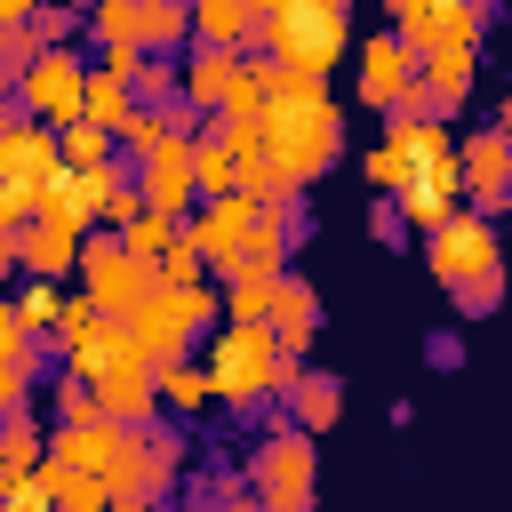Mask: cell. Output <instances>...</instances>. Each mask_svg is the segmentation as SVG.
Instances as JSON below:
<instances>
[{
  "label": "cell",
  "mask_w": 512,
  "mask_h": 512,
  "mask_svg": "<svg viewBox=\"0 0 512 512\" xmlns=\"http://www.w3.org/2000/svg\"><path fill=\"white\" fill-rule=\"evenodd\" d=\"M424 360H432V368H464V336H456V328L424 336Z\"/></svg>",
  "instance_id": "36"
},
{
  "label": "cell",
  "mask_w": 512,
  "mask_h": 512,
  "mask_svg": "<svg viewBox=\"0 0 512 512\" xmlns=\"http://www.w3.org/2000/svg\"><path fill=\"white\" fill-rule=\"evenodd\" d=\"M192 512H264V504H256V488H248V480H240V488H224V496H216V504H192Z\"/></svg>",
  "instance_id": "37"
},
{
  "label": "cell",
  "mask_w": 512,
  "mask_h": 512,
  "mask_svg": "<svg viewBox=\"0 0 512 512\" xmlns=\"http://www.w3.org/2000/svg\"><path fill=\"white\" fill-rule=\"evenodd\" d=\"M56 176H64L56 128H40L24 104H8L0 112V224H32L56 192Z\"/></svg>",
  "instance_id": "3"
},
{
  "label": "cell",
  "mask_w": 512,
  "mask_h": 512,
  "mask_svg": "<svg viewBox=\"0 0 512 512\" xmlns=\"http://www.w3.org/2000/svg\"><path fill=\"white\" fill-rule=\"evenodd\" d=\"M88 32H96V48H144L136 32H144V0H104V8H88Z\"/></svg>",
  "instance_id": "28"
},
{
  "label": "cell",
  "mask_w": 512,
  "mask_h": 512,
  "mask_svg": "<svg viewBox=\"0 0 512 512\" xmlns=\"http://www.w3.org/2000/svg\"><path fill=\"white\" fill-rule=\"evenodd\" d=\"M400 232H408V216H400V200H368V240H384V248H392Z\"/></svg>",
  "instance_id": "35"
},
{
  "label": "cell",
  "mask_w": 512,
  "mask_h": 512,
  "mask_svg": "<svg viewBox=\"0 0 512 512\" xmlns=\"http://www.w3.org/2000/svg\"><path fill=\"white\" fill-rule=\"evenodd\" d=\"M496 128H512V96H504V112H496Z\"/></svg>",
  "instance_id": "40"
},
{
  "label": "cell",
  "mask_w": 512,
  "mask_h": 512,
  "mask_svg": "<svg viewBox=\"0 0 512 512\" xmlns=\"http://www.w3.org/2000/svg\"><path fill=\"white\" fill-rule=\"evenodd\" d=\"M160 400H168L176 424L200 416V408H216V376H208V360H160Z\"/></svg>",
  "instance_id": "26"
},
{
  "label": "cell",
  "mask_w": 512,
  "mask_h": 512,
  "mask_svg": "<svg viewBox=\"0 0 512 512\" xmlns=\"http://www.w3.org/2000/svg\"><path fill=\"white\" fill-rule=\"evenodd\" d=\"M304 232H312V216H304V200H256V240H248V256L256 264H272V272H288V256L304 248Z\"/></svg>",
  "instance_id": "20"
},
{
  "label": "cell",
  "mask_w": 512,
  "mask_h": 512,
  "mask_svg": "<svg viewBox=\"0 0 512 512\" xmlns=\"http://www.w3.org/2000/svg\"><path fill=\"white\" fill-rule=\"evenodd\" d=\"M464 192L480 216L512 208V128H472L464 136Z\"/></svg>",
  "instance_id": "13"
},
{
  "label": "cell",
  "mask_w": 512,
  "mask_h": 512,
  "mask_svg": "<svg viewBox=\"0 0 512 512\" xmlns=\"http://www.w3.org/2000/svg\"><path fill=\"white\" fill-rule=\"evenodd\" d=\"M216 320H224V288H176V280H160L128 312V328H136V344H144L152 368L160 360H192V336H208Z\"/></svg>",
  "instance_id": "4"
},
{
  "label": "cell",
  "mask_w": 512,
  "mask_h": 512,
  "mask_svg": "<svg viewBox=\"0 0 512 512\" xmlns=\"http://www.w3.org/2000/svg\"><path fill=\"white\" fill-rule=\"evenodd\" d=\"M272 336H280L296 360L312 352V336H320V288H312V280L280 272V296H272Z\"/></svg>",
  "instance_id": "22"
},
{
  "label": "cell",
  "mask_w": 512,
  "mask_h": 512,
  "mask_svg": "<svg viewBox=\"0 0 512 512\" xmlns=\"http://www.w3.org/2000/svg\"><path fill=\"white\" fill-rule=\"evenodd\" d=\"M272 296H280V272L240 256V272L224 280V328H272Z\"/></svg>",
  "instance_id": "21"
},
{
  "label": "cell",
  "mask_w": 512,
  "mask_h": 512,
  "mask_svg": "<svg viewBox=\"0 0 512 512\" xmlns=\"http://www.w3.org/2000/svg\"><path fill=\"white\" fill-rule=\"evenodd\" d=\"M184 480V424H128V448L112 464V496L120 504H168V488Z\"/></svg>",
  "instance_id": "7"
},
{
  "label": "cell",
  "mask_w": 512,
  "mask_h": 512,
  "mask_svg": "<svg viewBox=\"0 0 512 512\" xmlns=\"http://www.w3.org/2000/svg\"><path fill=\"white\" fill-rule=\"evenodd\" d=\"M184 8H192V0H184Z\"/></svg>",
  "instance_id": "44"
},
{
  "label": "cell",
  "mask_w": 512,
  "mask_h": 512,
  "mask_svg": "<svg viewBox=\"0 0 512 512\" xmlns=\"http://www.w3.org/2000/svg\"><path fill=\"white\" fill-rule=\"evenodd\" d=\"M152 288H160V264L136 256L128 232H88V248H80V296L96 312H136Z\"/></svg>",
  "instance_id": "6"
},
{
  "label": "cell",
  "mask_w": 512,
  "mask_h": 512,
  "mask_svg": "<svg viewBox=\"0 0 512 512\" xmlns=\"http://www.w3.org/2000/svg\"><path fill=\"white\" fill-rule=\"evenodd\" d=\"M240 472H248V488H256L264 512H312V496H320V440L288 408H272L264 432H256V448L240 456Z\"/></svg>",
  "instance_id": "2"
},
{
  "label": "cell",
  "mask_w": 512,
  "mask_h": 512,
  "mask_svg": "<svg viewBox=\"0 0 512 512\" xmlns=\"http://www.w3.org/2000/svg\"><path fill=\"white\" fill-rule=\"evenodd\" d=\"M120 448H128V424L96 416V424H56V448H48V456H64L72 472H96V480H112Z\"/></svg>",
  "instance_id": "19"
},
{
  "label": "cell",
  "mask_w": 512,
  "mask_h": 512,
  "mask_svg": "<svg viewBox=\"0 0 512 512\" xmlns=\"http://www.w3.org/2000/svg\"><path fill=\"white\" fill-rule=\"evenodd\" d=\"M280 408H288V416H296V424L320 440V432L344 416V376H336V368H304V376H296V392H288Z\"/></svg>",
  "instance_id": "23"
},
{
  "label": "cell",
  "mask_w": 512,
  "mask_h": 512,
  "mask_svg": "<svg viewBox=\"0 0 512 512\" xmlns=\"http://www.w3.org/2000/svg\"><path fill=\"white\" fill-rule=\"evenodd\" d=\"M104 512H128V504H104Z\"/></svg>",
  "instance_id": "43"
},
{
  "label": "cell",
  "mask_w": 512,
  "mask_h": 512,
  "mask_svg": "<svg viewBox=\"0 0 512 512\" xmlns=\"http://www.w3.org/2000/svg\"><path fill=\"white\" fill-rule=\"evenodd\" d=\"M256 8H264V16H288V8H344V16H352V0H256Z\"/></svg>",
  "instance_id": "38"
},
{
  "label": "cell",
  "mask_w": 512,
  "mask_h": 512,
  "mask_svg": "<svg viewBox=\"0 0 512 512\" xmlns=\"http://www.w3.org/2000/svg\"><path fill=\"white\" fill-rule=\"evenodd\" d=\"M80 248H88V232L56 208H40L32 224H0V264L16 280H64V272H80Z\"/></svg>",
  "instance_id": "8"
},
{
  "label": "cell",
  "mask_w": 512,
  "mask_h": 512,
  "mask_svg": "<svg viewBox=\"0 0 512 512\" xmlns=\"http://www.w3.org/2000/svg\"><path fill=\"white\" fill-rule=\"evenodd\" d=\"M48 448H56V432H40V416H32V408H16V416L0 424V480L40 472V464H48Z\"/></svg>",
  "instance_id": "25"
},
{
  "label": "cell",
  "mask_w": 512,
  "mask_h": 512,
  "mask_svg": "<svg viewBox=\"0 0 512 512\" xmlns=\"http://www.w3.org/2000/svg\"><path fill=\"white\" fill-rule=\"evenodd\" d=\"M136 192H144V208H152V216H176V224H192V216H200V176H192V136H176V144H160V152H144V160H136Z\"/></svg>",
  "instance_id": "11"
},
{
  "label": "cell",
  "mask_w": 512,
  "mask_h": 512,
  "mask_svg": "<svg viewBox=\"0 0 512 512\" xmlns=\"http://www.w3.org/2000/svg\"><path fill=\"white\" fill-rule=\"evenodd\" d=\"M240 72H248V56H240V48H200V40H192V56H184V96H192V112H200V120H216V112L232 104Z\"/></svg>",
  "instance_id": "16"
},
{
  "label": "cell",
  "mask_w": 512,
  "mask_h": 512,
  "mask_svg": "<svg viewBox=\"0 0 512 512\" xmlns=\"http://www.w3.org/2000/svg\"><path fill=\"white\" fill-rule=\"evenodd\" d=\"M192 176H200V200H232L240 192V152L224 144L216 120H200V136H192Z\"/></svg>",
  "instance_id": "24"
},
{
  "label": "cell",
  "mask_w": 512,
  "mask_h": 512,
  "mask_svg": "<svg viewBox=\"0 0 512 512\" xmlns=\"http://www.w3.org/2000/svg\"><path fill=\"white\" fill-rule=\"evenodd\" d=\"M472 8H488V16H496V8H504V0H472Z\"/></svg>",
  "instance_id": "41"
},
{
  "label": "cell",
  "mask_w": 512,
  "mask_h": 512,
  "mask_svg": "<svg viewBox=\"0 0 512 512\" xmlns=\"http://www.w3.org/2000/svg\"><path fill=\"white\" fill-rule=\"evenodd\" d=\"M192 32H200V48H240V56H256V48H264V8H256V0H192Z\"/></svg>",
  "instance_id": "17"
},
{
  "label": "cell",
  "mask_w": 512,
  "mask_h": 512,
  "mask_svg": "<svg viewBox=\"0 0 512 512\" xmlns=\"http://www.w3.org/2000/svg\"><path fill=\"white\" fill-rule=\"evenodd\" d=\"M352 48V16L344 8H288V16H264V48L280 72H304V80H328V64Z\"/></svg>",
  "instance_id": "5"
},
{
  "label": "cell",
  "mask_w": 512,
  "mask_h": 512,
  "mask_svg": "<svg viewBox=\"0 0 512 512\" xmlns=\"http://www.w3.org/2000/svg\"><path fill=\"white\" fill-rule=\"evenodd\" d=\"M48 400H56V424H96V416H104L96 384H80V376H64V368H56V392H48Z\"/></svg>",
  "instance_id": "32"
},
{
  "label": "cell",
  "mask_w": 512,
  "mask_h": 512,
  "mask_svg": "<svg viewBox=\"0 0 512 512\" xmlns=\"http://www.w3.org/2000/svg\"><path fill=\"white\" fill-rule=\"evenodd\" d=\"M184 232H192V248L208 256V272L232 280L240 256H248V240H256V200H248V192H232V200H200V216H192Z\"/></svg>",
  "instance_id": "12"
},
{
  "label": "cell",
  "mask_w": 512,
  "mask_h": 512,
  "mask_svg": "<svg viewBox=\"0 0 512 512\" xmlns=\"http://www.w3.org/2000/svg\"><path fill=\"white\" fill-rule=\"evenodd\" d=\"M144 104H136V80H120V72H104L96 64V80H88V120L96 128H112V136H128V120H136Z\"/></svg>",
  "instance_id": "27"
},
{
  "label": "cell",
  "mask_w": 512,
  "mask_h": 512,
  "mask_svg": "<svg viewBox=\"0 0 512 512\" xmlns=\"http://www.w3.org/2000/svg\"><path fill=\"white\" fill-rule=\"evenodd\" d=\"M96 400H104L112 424H160V416H168V400H160V368H152L144 352H136L128 368L96 376Z\"/></svg>",
  "instance_id": "15"
},
{
  "label": "cell",
  "mask_w": 512,
  "mask_h": 512,
  "mask_svg": "<svg viewBox=\"0 0 512 512\" xmlns=\"http://www.w3.org/2000/svg\"><path fill=\"white\" fill-rule=\"evenodd\" d=\"M40 56H48V40H40L32 24H0V80H8V88H16Z\"/></svg>",
  "instance_id": "30"
},
{
  "label": "cell",
  "mask_w": 512,
  "mask_h": 512,
  "mask_svg": "<svg viewBox=\"0 0 512 512\" xmlns=\"http://www.w3.org/2000/svg\"><path fill=\"white\" fill-rule=\"evenodd\" d=\"M80 8H104V0H80Z\"/></svg>",
  "instance_id": "42"
},
{
  "label": "cell",
  "mask_w": 512,
  "mask_h": 512,
  "mask_svg": "<svg viewBox=\"0 0 512 512\" xmlns=\"http://www.w3.org/2000/svg\"><path fill=\"white\" fill-rule=\"evenodd\" d=\"M48 0H0V24H24V16H40Z\"/></svg>",
  "instance_id": "39"
},
{
  "label": "cell",
  "mask_w": 512,
  "mask_h": 512,
  "mask_svg": "<svg viewBox=\"0 0 512 512\" xmlns=\"http://www.w3.org/2000/svg\"><path fill=\"white\" fill-rule=\"evenodd\" d=\"M208 376H216V400H224V408L256 416V408H272V400L296 392L304 360H296L272 328H216V336H208Z\"/></svg>",
  "instance_id": "1"
},
{
  "label": "cell",
  "mask_w": 512,
  "mask_h": 512,
  "mask_svg": "<svg viewBox=\"0 0 512 512\" xmlns=\"http://www.w3.org/2000/svg\"><path fill=\"white\" fill-rule=\"evenodd\" d=\"M56 144H64V168H104V160H120V136H112V128H96V120L56 128Z\"/></svg>",
  "instance_id": "29"
},
{
  "label": "cell",
  "mask_w": 512,
  "mask_h": 512,
  "mask_svg": "<svg viewBox=\"0 0 512 512\" xmlns=\"http://www.w3.org/2000/svg\"><path fill=\"white\" fill-rule=\"evenodd\" d=\"M416 88H424V56H416L392 24H384L376 40H360V104H376V112L392 120Z\"/></svg>",
  "instance_id": "10"
},
{
  "label": "cell",
  "mask_w": 512,
  "mask_h": 512,
  "mask_svg": "<svg viewBox=\"0 0 512 512\" xmlns=\"http://www.w3.org/2000/svg\"><path fill=\"white\" fill-rule=\"evenodd\" d=\"M424 256H432V280L456 296V288H472V280H488V272H504V248H496V216H480V208H456L432 240H424Z\"/></svg>",
  "instance_id": "9"
},
{
  "label": "cell",
  "mask_w": 512,
  "mask_h": 512,
  "mask_svg": "<svg viewBox=\"0 0 512 512\" xmlns=\"http://www.w3.org/2000/svg\"><path fill=\"white\" fill-rule=\"evenodd\" d=\"M176 240H184V224H176V216H136V224H128V248H136V256H152V264H160Z\"/></svg>",
  "instance_id": "33"
},
{
  "label": "cell",
  "mask_w": 512,
  "mask_h": 512,
  "mask_svg": "<svg viewBox=\"0 0 512 512\" xmlns=\"http://www.w3.org/2000/svg\"><path fill=\"white\" fill-rule=\"evenodd\" d=\"M64 312H72V296H64V280H16V296L0 304V328H16V336H64Z\"/></svg>",
  "instance_id": "18"
},
{
  "label": "cell",
  "mask_w": 512,
  "mask_h": 512,
  "mask_svg": "<svg viewBox=\"0 0 512 512\" xmlns=\"http://www.w3.org/2000/svg\"><path fill=\"white\" fill-rule=\"evenodd\" d=\"M24 24H32L48 48H72V40H80V24H88V8H80V0H48V8H40V16H24Z\"/></svg>",
  "instance_id": "31"
},
{
  "label": "cell",
  "mask_w": 512,
  "mask_h": 512,
  "mask_svg": "<svg viewBox=\"0 0 512 512\" xmlns=\"http://www.w3.org/2000/svg\"><path fill=\"white\" fill-rule=\"evenodd\" d=\"M0 512H56V496L24 472V480H0Z\"/></svg>",
  "instance_id": "34"
},
{
  "label": "cell",
  "mask_w": 512,
  "mask_h": 512,
  "mask_svg": "<svg viewBox=\"0 0 512 512\" xmlns=\"http://www.w3.org/2000/svg\"><path fill=\"white\" fill-rule=\"evenodd\" d=\"M48 368H64L48 336H16V328H0V400H8V416H16V408H32V392H40V384H56Z\"/></svg>",
  "instance_id": "14"
}]
</instances>
